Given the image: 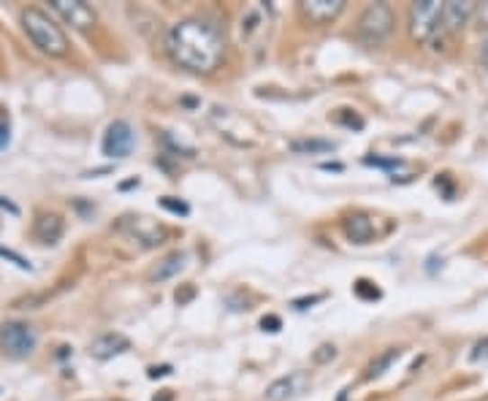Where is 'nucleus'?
Wrapping results in <instances>:
<instances>
[{
	"instance_id": "nucleus-28",
	"label": "nucleus",
	"mask_w": 488,
	"mask_h": 401,
	"mask_svg": "<svg viewBox=\"0 0 488 401\" xmlns=\"http://www.w3.org/2000/svg\"><path fill=\"white\" fill-rule=\"evenodd\" d=\"M193 296H196V288H193V285H185L182 291H177V293H174V299H177V304H180V307H182V304H188Z\"/></svg>"
},
{
	"instance_id": "nucleus-10",
	"label": "nucleus",
	"mask_w": 488,
	"mask_h": 401,
	"mask_svg": "<svg viewBox=\"0 0 488 401\" xmlns=\"http://www.w3.org/2000/svg\"><path fill=\"white\" fill-rule=\"evenodd\" d=\"M475 9H477L475 0H448V4H442V25H445V33H456V31H461L466 22H472Z\"/></svg>"
},
{
	"instance_id": "nucleus-11",
	"label": "nucleus",
	"mask_w": 488,
	"mask_h": 401,
	"mask_svg": "<svg viewBox=\"0 0 488 401\" xmlns=\"http://www.w3.org/2000/svg\"><path fill=\"white\" fill-rule=\"evenodd\" d=\"M342 12H345V0H304V4H301V14L315 25L332 22Z\"/></svg>"
},
{
	"instance_id": "nucleus-18",
	"label": "nucleus",
	"mask_w": 488,
	"mask_h": 401,
	"mask_svg": "<svg viewBox=\"0 0 488 401\" xmlns=\"http://www.w3.org/2000/svg\"><path fill=\"white\" fill-rule=\"evenodd\" d=\"M353 291L361 301H377L380 299V288H375V283H369V280H359L353 285Z\"/></svg>"
},
{
	"instance_id": "nucleus-32",
	"label": "nucleus",
	"mask_w": 488,
	"mask_h": 401,
	"mask_svg": "<svg viewBox=\"0 0 488 401\" xmlns=\"http://www.w3.org/2000/svg\"><path fill=\"white\" fill-rule=\"evenodd\" d=\"M320 169H323V171H342L345 166H342V163H320Z\"/></svg>"
},
{
	"instance_id": "nucleus-5",
	"label": "nucleus",
	"mask_w": 488,
	"mask_h": 401,
	"mask_svg": "<svg viewBox=\"0 0 488 401\" xmlns=\"http://www.w3.org/2000/svg\"><path fill=\"white\" fill-rule=\"evenodd\" d=\"M39 344V336L33 331V326L22 323V320H12L0 326V347L4 353L14 361H25L28 355H33Z\"/></svg>"
},
{
	"instance_id": "nucleus-1",
	"label": "nucleus",
	"mask_w": 488,
	"mask_h": 401,
	"mask_svg": "<svg viewBox=\"0 0 488 401\" xmlns=\"http://www.w3.org/2000/svg\"><path fill=\"white\" fill-rule=\"evenodd\" d=\"M166 52L188 74H212L226 57V36L212 20L188 17L169 28Z\"/></svg>"
},
{
	"instance_id": "nucleus-16",
	"label": "nucleus",
	"mask_w": 488,
	"mask_h": 401,
	"mask_svg": "<svg viewBox=\"0 0 488 401\" xmlns=\"http://www.w3.org/2000/svg\"><path fill=\"white\" fill-rule=\"evenodd\" d=\"M337 142L329 139H296L290 142V153L296 155H325V153H334Z\"/></svg>"
},
{
	"instance_id": "nucleus-3",
	"label": "nucleus",
	"mask_w": 488,
	"mask_h": 401,
	"mask_svg": "<svg viewBox=\"0 0 488 401\" xmlns=\"http://www.w3.org/2000/svg\"><path fill=\"white\" fill-rule=\"evenodd\" d=\"M410 33L418 44L442 49L445 25H442V4L439 0H418L410 6Z\"/></svg>"
},
{
	"instance_id": "nucleus-30",
	"label": "nucleus",
	"mask_w": 488,
	"mask_h": 401,
	"mask_svg": "<svg viewBox=\"0 0 488 401\" xmlns=\"http://www.w3.org/2000/svg\"><path fill=\"white\" fill-rule=\"evenodd\" d=\"M0 209H4V212H9V214H14V217L20 214V206H17V204H12L9 198H0Z\"/></svg>"
},
{
	"instance_id": "nucleus-26",
	"label": "nucleus",
	"mask_w": 488,
	"mask_h": 401,
	"mask_svg": "<svg viewBox=\"0 0 488 401\" xmlns=\"http://www.w3.org/2000/svg\"><path fill=\"white\" fill-rule=\"evenodd\" d=\"M475 22H477V28L480 31H485L488 33V4H477V9H475V17H472Z\"/></svg>"
},
{
	"instance_id": "nucleus-4",
	"label": "nucleus",
	"mask_w": 488,
	"mask_h": 401,
	"mask_svg": "<svg viewBox=\"0 0 488 401\" xmlns=\"http://www.w3.org/2000/svg\"><path fill=\"white\" fill-rule=\"evenodd\" d=\"M394 25H396V17L388 4H369L359 20V39L369 47H380L383 41L391 39Z\"/></svg>"
},
{
	"instance_id": "nucleus-33",
	"label": "nucleus",
	"mask_w": 488,
	"mask_h": 401,
	"mask_svg": "<svg viewBox=\"0 0 488 401\" xmlns=\"http://www.w3.org/2000/svg\"><path fill=\"white\" fill-rule=\"evenodd\" d=\"M480 60H483V65L488 68V39H485L483 47H480Z\"/></svg>"
},
{
	"instance_id": "nucleus-8",
	"label": "nucleus",
	"mask_w": 488,
	"mask_h": 401,
	"mask_svg": "<svg viewBox=\"0 0 488 401\" xmlns=\"http://www.w3.org/2000/svg\"><path fill=\"white\" fill-rule=\"evenodd\" d=\"M312 388V377L306 371H290L285 377H277L269 388H266V401H293L298 396H304Z\"/></svg>"
},
{
	"instance_id": "nucleus-20",
	"label": "nucleus",
	"mask_w": 488,
	"mask_h": 401,
	"mask_svg": "<svg viewBox=\"0 0 488 401\" xmlns=\"http://www.w3.org/2000/svg\"><path fill=\"white\" fill-rule=\"evenodd\" d=\"M334 122H340V125H345V127H353V130H364V119H361L359 114H353L350 109H340V111L334 114Z\"/></svg>"
},
{
	"instance_id": "nucleus-12",
	"label": "nucleus",
	"mask_w": 488,
	"mask_h": 401,
	"mask_svg": "<svg viewBox=\"0 0 488 401\" xmlns=\"http://www.w3.org/2000/svg\"><path fill=\"white\" fill-rule=\"evenodd\" d=\"M130 350V339L120 331H109V334H101L90 342V355L95 361H109L120 353Z\"/></svg>"
},
{
	"instance_id": "nucleus-34",
	"label": "nucleus",
	"mask_w": 488,
	"mask_h": 401,
	"mask_svg": "<svg viewBox=\"0 0 488 401\" xmlns=\"http://www.w3.org/2000/svg\"><path fill=\"white\" fill-rule=\"evenodd\" d=\"M174 396H172V390H160V396H155L152 401H172Z\"/></svg>"
},
{
	"instance_id": "nucleus-6",
	"label": "nucleus",
	"mask_w": 488,
	"mask_h": 401,
	"mask_svg": "<svg viewBox=\"0 0 488 401\" xmlns=\"http://www.w3.org/2000/svg\"><path fill=\"white\" fill-rule=\"evenodd\" d=\"M117 231L128 233L130 239H136L141 247H160L163 241H166L169 231L166 225H160L157 220H149L144 214H128L117 222Z\"/></svg>"
},
{
	"instance_id": "nucleus-9",
	"label": "nucleus",
	"mask_w": 488,
	"mask_h": 401,
	"mask_svg": "<svg viewBox=\"0 0 488 401\" xmlns=\"http://www.w3.org/2000/svg\"><path fill=\"white\" fill-rule=\"evenodd\" d=\"M52 9L74 28V31H90L98 22V14L84 0H52Z\"/></svg>"
},
{
	"instance_id": "nucleus-15",
	"label": "nucleus",
	"mask_w": 488,
	"mask_h": 401,
	"mask_svg": "<svg viewBox=\"0 0 488 401\" xmlns=\"http://www.w3.org/2000/svg\"><path fill=\"white\" fill-rule=\"evenodd\" d=\"M185 252H172V255H166L163 257L157 266H155V272H152V280L155 283H166V280H172V277H177L182 269H185Z\"/></svg>"
},
{
	"instance_id": "nucleus-27",
	"label": "nucleus",
	"mask_w": 488,
	"mask_h": 401,
	"mask_svg": "<svg viewBox=\"0 0 488 401\" xmlns=\"http://www.w3.org/2000/svg\"><path fill=\"white\" fill-rule=\"evenodd\" d=\"M261 328H263V331H269V334H277V331L282 328V320H279L277 315H269V318H263V320H261Z\"/></svg>"
},
{
	"instance_id": "nucleus-24",
	"label": "nucleus",
	"mask_w": 488,
	"mask_h": 401,
	"mask_svg": "<svg viewBox=\"0 0 488 401\" xmlns=\"http://www.w3.org/2000/svg\"><path fill=\"white\" fill-rule=\"evenodd\" d=\"M334 358H337V347H334V344H320V347L315 350V355H312L315 363H329V361H334Z\"/></svg>"
},
{
	"instance_id": "nucleus-23",
	"label": "nucleus",
	"mask_w": 488,
	"mask_h": 401,
	"mask_svg": "<svg viewBox=\"0 0 488 401\" xmlns=\"http://www.w3.org/2000/svg\"><path fill=\"white\" fill-rule=\"evenodd\" d=\"M0 257L4 260H12L17 269H22V272H33V266H31V260L28 257H22L20 252H14V249H6V247H0Z\"/></svg>"
},
{
	"instance_id": "nucleus-17",
	"label": "nucleus",
	"mask_w": 488,
	"mask_h": 401,
	"mask_svg": "<svg viewBox=\"0 0 488 401\" xmlns=\"http://www.w3.org/2000/svg\"><path fill=\"white\" fill-rule=\"evenodd\" d=\"M402 358V347H391V350H386L383 355H377L372 363H369V369H367V379H377V377H383L396 361Z\"/></svg>"
},
{
	"instance_id": "nucleus-7",
	"label": "nucleus",
	"mask_w": 488,
	"mask_h": 401,
	"mask_svg": "<svg viewBox=\"0 0 488 401\" xmlns=\"http://www.w3.org/2000/svg\"><path fill=\"white\" fill-rule=\"evenodd\" d=\"M133 147H136V133H133L130 122L114 119L103 133V142H101L103 155L111 161H125L133 153Z\"/></svg>"
},
{
	"instance_id": "nucleus-22",
	"label": "nucleus",
	"mask_w": 488,
	"mask_h": 401,
	"mask_svg": "<svg viewBox=\"0 0 488 401\" xmlns=\"http://www.w3.org/2000/svg\"><path fill=\"white\" fill-rule=\"evenodd\" d=\"M364 166H375V169H388V171H391V169H402L404 161H402V158H377V155L372 158V155H367V158H364Z\"/></svg>"
},
{
	"instance_id": "nucleus-31",
	"label": "nucleus",
	"mask_w": 488,
	"mask_h": 401,
	"mask_svg": "<svg viewBox=\"0 0 488 401\" xmlns=\"http://www.w3.org/2000/svg\"><path fill=\"white\" fill-rule=\"evenodd\" d=\"M166 374H172V366H152L149 369V377L155 379V377H166Z\"/></svg>"
},
{
	"instance_id": "nucleus-14",
	"label": "nucleus",
	"mask_w": 488,
	"mask_h": 401,
	"mask_svg": "<svg viewBox=\"0 0 488 401\" xmlns=\"http://www.w3.org/2000/svg\"><path fill=\"white\" fill-rule=\"evenodd\" d=\"M63 231H66V222L60 214H39V220L33 225V236L41 244H58L63 239Z\"/></svg>"
},
{
	"instance_id": "nucleus-25",
	"label": "nucleus",
	"mask_w": 488,
	"mask_h": 401,
	"mask_svg": "<svg viewBox=\"0 0 488 401\" xmlns=\"http://www.w3.org/2000/svg\"><path fill=\"white\" fill-rule=\"evenodd\" d=\"M469 361H475V363H480V361H488V336H485V339H480V342L472 347V353H469Z\"/></svg>"
},
{
	"instance_id": "nucleus-29",
	"label": "nucleus",
	"mask_w": 488,
	"mask_h": 401,
	"mask_svg": "<svg viewBox=\"0 0 488 401\" xmlns=\"http://www.w3.org/2000/svg\"><path fill=\"white\" fill-rule=\"evenodd\" d=\"M317 301H323L320 293H317V296H306V299H296L293 307H296V309H306V307H312V304H317Z\"/></svg>"
},
{
	"instance_id": "nucleus-21",
	"label": "nucleus",
	"mask_w": 488,
	"mask_h": 401,
	"mask_svg": "<svg viewBox=\"0 0 488 401\" xmlns=\"http://www.w3.org/2000/svg\"><path fill=\"white\" fill-rule=\"evenodd\" d=\"M160 206L166 209V212H172V214H180V217H188V214H191V206H188L185 201H180V198H172V196L160 198Z\"/></svg>"
},
{
	"instance_id": "nucleus-2",
	"label": "nucleus",
	"mask_w": 488,
	"mask_h": 401,
	"mask_svg": "<svg viewBox=\"0 0 488 401\" xmlns=\"http://www.w3.org/2000/svg\"><path fill=\"white\" fill-rule=\"evenodd\" d=\"M22 28L28 33V39L49 57H66L68 55V39L63 33V28L41 9L31 6L22 12Z\"/></svg>"
},
{
	"instance_id": "nucleus-19",
	"label": "nucleus",
	"mask_w": 488,
	"mask_h": 401,
	"mask_svg": "<svg viewBox=\"0 0 488 401\" xmlns=\"http://www.w3.org/2000/svg\"><path fill=\"white\" fill-rule=\"evenodd\" d=\"M9 144H12V119L6 109H0V153L9 150Z\"/></svg>"
},
{
	"instance_id": "nucleus-13",
	"label": "nucleus",
	"mask_w": 488,
	"mask_h": 401,
	"mask_svg": "<svg viewBox=\"0 0 488 401\" xmlns=\"http://www.w3.org/2000/svg\"><path fill=\"white\" fill-rule=\"evenodd\" d=\"M342 231L345 236L353 241V244H369L375 239V220L369 214H350L345 222H342Z\"/></svg>"
}]
</instances>
